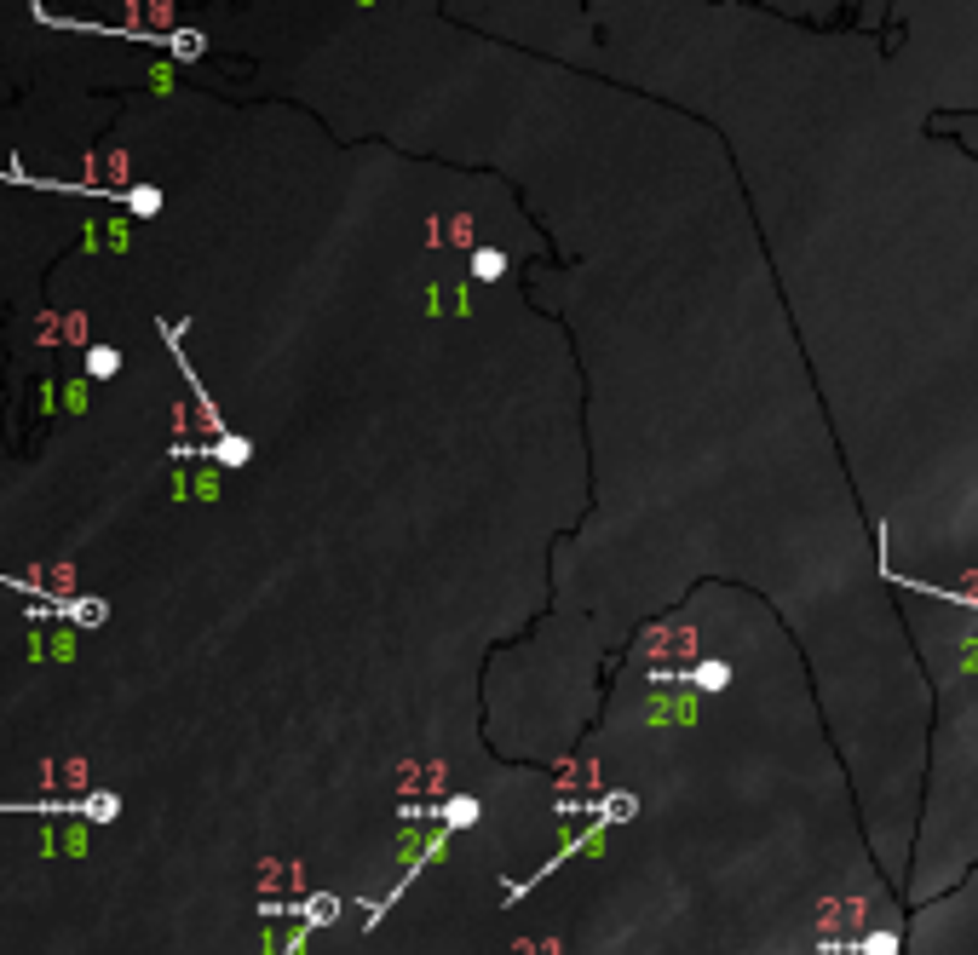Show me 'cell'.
Wrapping results in <instances>:
<instances>
[{"label":"cell","instance_id":"2","mask_svg":"<svg viewBox=\"0 0 978 955\" xmlns=\"http://www.w3.org/2000/svg\"><path fill=\"white\" fill-rule=\"evenodd\" d=\"M697 685H702V691H720V685H725V668H714V662H708V668L697 674Z\"/></svg>","mask_w":978,"mask_h":955},{"label":"cell","instance_id":"1","mask_svg":"<svg viewBox=\"0 0 978 955\" xmlns=\"http://www.w3.org/2000/svg\"><path fill=\"white\" fill-rule=\"evenodd\" d=\"M846 950H858V955H898V932L875 927V932H863L858 944H846Z\"/></svg>","mask_w":978,"mask_h":955},{"label":"cell","instance_id":"3","mask_svg":"<svg viewBox=\"0 0 978 955\" xmlns=\"http://www.w3.org/2000/svg\"><path fill=\"white\" fill-rule=\"evenodd\" d=\"M478 277H501V259H495V248H484V254H478Z\"/></svg>","mask_w":978,"mask_h":955},{"label":"cell","instance_id":"4","mask_svg":"<svg viewBox=\"0 0 978 955\" xmlns=\"http://www.w3.org/2000/svg\"><path fill=\"white\" fill-rule=\"evenodd\" d=\"M116 369V351H93V374H110Z\"/></svg>","mask_w":978,"mask_h":955}]
</instances>
